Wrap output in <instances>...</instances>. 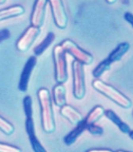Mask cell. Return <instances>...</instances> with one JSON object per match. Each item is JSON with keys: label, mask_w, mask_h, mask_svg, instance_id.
<instances>
[{"label": "cell", "mask_w": 133, "mask_h": 152, "mask_svg": "<svg viewBox=\"0 0 133 152\" xmlns=\"http://www.w3.org/2000/svg\"><path fill=\"white\" fill-rule=\"evenodd\" d=\"M38 101L41 107V124L43 130L51 133L55 130V123L50 91L47 88H40L37 92Z\"/></svg>", "instance_id": "6da1fadb"}, {"label": "cell", "mask_w": 133, "mask_h": 152, "mask_svg": "<svg viewBox=\"0 0 133 152\" xmlns=\"http://www.w3.org/2000/svg\"><path fill=\"white\" fill-rule=\"evenodd\" d=\"M92 87L99 91L100 93H102L108 99H110L111 101H113L115 104H117L118 106H120L124 108H128L131 107V101L128 99L126 95H124L122 92H120L117 88H113L112 86L106 84L103 82L102 80L95 79L92 82Z\"/></svg>", "instance_id": "7a4b0ae2"}, {"label": "cell", "mask_w": 133, "mask_h": 152, "mask_svg": "<svg viewBox=\"0 0 133 152\" xmlns=\"http://www.w3.org/2000/svg\"><path fill=\"white\" fill-rule=\"evenodd\" d=\"M53 60L55 66V80L58 84H64L68 80L66 51L61 45H57L53 49Z\"/></svg>", "instance_id": "3957f363"}, {"label": "cell", "mask_w": 133, "mask_h": 152, "mask_svg": "<svg viewBox=\"0 0 133 152\" xmlns=\"http://www.w3.org/2000/svg\"><path fill=\"white\" fill-rule=\"evenodd\" d=\"M72 76H73V95L76 99H83L86 94L85 71L84 65L74 60L72 62Z\"/></svg>", "instance_id": "277c9868"}, {"label": "cell", "mask_w": 133, "mask_h": 152, "mask_svg": "<svg viewBox=\"0 0 133 152\" xmlns=\"http://www.w3.org/2000/svg\"><path fill=\"white\" fill-rule=\"evenodd\" d=\"M60 45L66 51V53L70 54L76 61L80 62V63H82L83 65H89L93 62V56L91 54H89L88 52L80 49V48L71 40H69V39L64 40Z\"/></svg>", "instance_id": "5b68a950"}, {"label": "cell", "mask_w": 133, "mask_h": 152, "mask_svg": "<svg viewBox=\"0 0 133 152\" xmlns=\"http://www.w3.org/2000/svg\"><path fill=\"white\" fill-rule=\"evenodd\" d=\"M48 2L50 5L55 25L59 28H65L68 25V16L62 0H48Z\"/></svg>", "instance_id": "8992f818"}, {"label": "cell", "mask_w": 133, "mask_h": 152, "mask_svg": "<svg viewBox=\"0 0 133 152\" xmlns=\"http://www.w3.org/2000/svg\"><path fill=\"white\" fill-rule=\"evenodd\" d=\"M40 33V30L38 27L31 26L28 27L25 32L21 35V37L19 38L17 43H16V48L19 51H27L32 45V43L34 42L36 39V37Z\"/></svg>", "instance_id": "52a82bcc"}, {"label": "cell", "mask_w": 133, "mask_h": 152, "mask_svg": "<svg viewBox=\"0 0 133 152\" xmlns=\"http://www.w3.org/2000/svg\"><path fill=\"white\" fill-rule=\"evenodd\" d=\"M35 65H36V57L31 56L26 62L25 66H24L21 76H20V81H19V84H18V88L20 91H23V92L27 91L28 82H30V78H31V74Z\"/></svg>", "instance_id": "ba28073f"}, {"label": "cell", "mask_w": 133, "mask_h": 152, "mask_svg": "<svg viewBox=\"0 0 133 152\" xmlns=\"http://www.w3.org/2000/svg\"><path fill=\"white\" fill-rule=\"evenodd\" d=\"M48 4V0H35L34 6H33L31 23L32 26L40 28L44 21L45 10Z\"/></svg>", "instance_id": "9c48e42d"}, {"label": "cell", "mask_w": 133, "mask_h": 152, "mask_svg": "<svg viewBox=\"0 0 133 152\" xmlns=\"http://www.w3.org/2000/svg\"><path fill=\"white\" fill-rule=\"evenodd\" d=\"M25 127H26L27 134L28 136V139H30V141H31V145L33 151H35V152H46V149L42 146V145L40 144V142L38 141V139L36 138L35 129H34V123H33L32 117L26 118Z\"/></svg>", "instance_id": "30bf717a"}, {"label": "cell", "mask_w": 133, "mask_h": 152, "mask_svg": "<svg viewBox=\"0 0 133 152\" xmlns=\"http://www.w3.org/2000/svg\"><path fill=\"white\" fill-rule=\"evenodd\" d=\"M60 113L62 116L66 119V120H69V122H70L72 125H75V126L84 120L83 115L77 110V109H75L74 107L70 106H68V104H64V106L61 107Z\"/></svg>", "instance_id": "8fae6325"}, {"label": "cell", "mask_w": 133, "mask_h": 152, "mask_svg": "<svg viewBox=\"0 0 133 152\" xmlns=\"http://www.w3.org/2000/svg\"><path fill=\"white\" fill-rule=\"evenodd\" d=\"M87 129V126H86V124L84 122V120L77 124L76 125V126L73 128L72 130H71L68 135H66L65 138H64V142H65V144L66 145H72L73 142L77 140V138L82 134V133Z\"/></svg>", "instance_id": "7c38bea8"}, {"label": "cell", "mask_w": 133, "mask_h": 152, "mask_svg": "<svg viewBox=\"0 0 133 152\" xmlns=\"http://www.w3.org/2000/svg\"><path fill=\"white\" fill-rule=\"evenodd\" d=\"M24 12H25V10L21 5H14V6L9 7L7 9L0 10V21L21 15Z\"/></svg>", "instance_id": "4fadbf2b"}, {"label": "cell", "mask_w": 133, "mask_h": 152, "mask_svg": "<svg viewBox=\"0 0 133 152\" xmlns=\"http://www.w3.org/2000/svg\"><path fill=\"white\" fill-rule=\"evenodd\" d=\"M104 115H106L107 119H109L114 125H116L119 129H120L123 133H125V134H128V132L130 131V127L129 126L126 124L125 122H123L122 119L119 117L117 114L112 111V110H104Z\"/></svg>", "instance_id": "5bb4252c"}, {"label": "cell", "mask_w": 133, "mask_h": 152, "mask_svg": "<svg viewBox=\"0 0 133 152\" xmlns=\"http://www.w3.org/2000/svg\"><path fill=\"white\" fill-rule=\"evenodd\" d=\"M53 102L57 107H62L66 104V88L63 84H57L52 89Z\"/></svg>", "instance_id": "9a60e30c"}, {"label": "cell", "mask_w": 133, "mask_h": 152, "mask_svg": "<svg viewBox=\"0 0 133 152\" xmlns=\"http://www.w3.org/2000/svg\"><path fill=\"white\" fill-rule=\"evenodd\" d=\"M129 44L126 42L125 43H121V44H119L117 46V48L114 50L111 51V53L109 54L108 56V60L111 62V63H114V62H118L122 59V57L125 55L127 50H129Z\"/></svg>", "instance_id": "2e32d148"}, {"label": "cell", "mask_w": 133, "mask_h": 152, "mask_svg": "<svg viewBox=\"0 0 133 152\" xmlns=\"http://www.w3.org/2000/svg\"><path fill=\"white\" fill-rule=\"evenodd\" d=\"M104 114V108L101 106H96L91 111L88 113V115L87 118L85 119L84 122L86 124V126L91 125V124H95L100 118H101Z\"/></svg>", "instance_id": "e0dca14e"}, {"label": "cell", "mask_w": 133, "mask_h": 152, "mask_svg": "<svg viewBox=\"0 0 133 152\" xmlns=\"http://www.w3.org/2000/svg\"><path fill=\"white\" fill-rule=\"evenodd\" d=\"M54 38H55V35L53 32L48 33L47 36L44 38V40H43L38 46H36L34 48V50H33V52L35 53V55H41L42 53H44V51L51 45V43L54 41Z\"/></svg>", "instance_id": "ac0fdd59"}, {"label": "cell", "mask_w": 133, "mask_h": 152, "mask_svg": "<svg viewBox=\"0 0 133 152\" xmlns=\"http://www.w3.org/2000/svg\"><path fill=\"white\" fill-rule=\"evenodd\" d=\"M111 62L109 61L108 59H104V61H102L101 63H100L96 68H95L92 71V75L94 76L95 78L98 79L99 77H101V76L107 71L109 69H110V66H111Z\"/></svg>", "instance_id": "d6986e66"}, {"label": "cell", "mask_w": 133, "mask_h": 152, "mask_svg": "<svg viewBox=\"0 0 133 152\" xmlns=\"http://www.w3.org/2000/svg\"><path fill=\"white\" fill-rule=\"evenodd\" d=\"M0 130L6 135H11L14 131V127L11 123H9L6 119L0 116Z\"/></svg>", "instance_id": "ffe728a7"}, {"label": "cell", "mask_w": 133, "mask_h": 152, "mask_svg": "<svg viewBox=\"0 0 133 152\" xmlns=\"http://www.w3.org/2000/svg\"><path fill=\"white\" fill-rule=\"evenodd\" d=\"M23 107L26 118L32 117V100L31 96H26L23 100Z\"/></svg>", "instance_id": "44dd1931"}, {"label": "cell", "mask_w": 133, "mask_h": 152, "mask_svg": "<svg viewBox=\"0 0 133 152\" xmlns=\"http://www.w3.org/2000/svg\"><path fill=\"white\" fill-rule=\"evenodd\" d=\"M0 152H21V149L16 146L0 142Z\"/></svg>", "instance_id": "7402d4cb"}, {"label": "cell", "mask_w": 133, "mask_h": 152, "mask_svg": "<svg viewBox=\"0 0 133 152\" xmlns=\"http://www.w3.org/2000/svg\"><path fill=\"white\" fill-rule=\"evenodd\" d=\"M87 130H88L93 135H101V134H103V132H104L103 127L99 126L97 125H95V124H91V125H88L87 126Z\"/></svg>", "instance_id": "603a6c76"}, {"label": "cell", "mask_w": 133, "mask_h": 152, "mask_svg": "<svg viewBox=\"0 0 133 152\" xmlns=\"http://www.w3.org/2000/svg\"><path fill=\"white\" fill-rule=\"evenodd\" d=\"M10 35H11V33H10L9 30H7V28H3V30L0 31V43L7 40Z\"/></svg>", "instance_id": "cb8c5ba5"}, {"label": "cell", "mask_w": 133, "mask_h": 152, "mask_svg": "<svg viewBox=\"0 0 133 152\" xmlns=\"http://www.w3.org/2000/svg\"><path fill=\"white\" fill-rule=\"evenodd\" d=\"M125 19L133 27V14L131 12H126L125 14Z\"/></svg>", "instance_id": "d4e9b609"}, {"label": "cell", "mask_w": 133, "mask_h": 152, "mask_svg": "<svg viewBox=\"0 0 133 152\" xmlns=\"http://www.w3.org/2000/svg\"><path fill=\"white\" fill-rule=\"evenodd\" d=\"M112 150L109 148H92L88 149V152H111Z\"/></svg>", "instance_id": "484cf974"}, {"label": "cell", "mask_w": 133, "mask_h": 152, "mask_svg": "<svg viewBox=\"0 0 133 152\" xmlns=\"http://www.w3.org/2000/svg\"><path fill=\"white\" fill-rule=\"evenodd\" d=\"M128 135H129V137H130L131 139L133 140V130H131V129H130V131L128 132Z\"/></svg>", "instance_id": "4316f807"}, {"label": "cell", "mask_w": 133, "mask_h": 152, "mask_svg": "<svg viewBox=\"0 0 133 152\" xmlns=\"http://www.w3.org/2000/svg\"><path fill=\"white\" fill-rule=\"evenodd\" d=\"M106 1L109 4H113V3H115L116 2V0H106Z\"/></svg>", "instance_id": "83f0119b"}, {"label": "cell", "mask_w": 133, "mask_h": 152, "mask_svg": "<svg viewBox=\"0 0 133 152\" xmlns=\"http://www.w3.org/2000/svg\"><path fill=\"white\" fill-rule=\"evenodd\" d=\"M5 2H6V0H0V5H2V4H4Z\"/></svg>", "instance_id": "f1b7e54d"}]
</instances>
